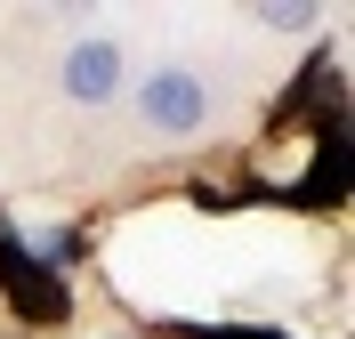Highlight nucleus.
I'll return each instance as SVG.
<instances>
[{"label": "nucleus", "mask_w": 355, "mask_h": 339, "mask_svg": "<svg viewBox=\"0 0 355 339\" xmlns=\"http://www.w3.org/2000/svg\"><path fill=\"white\" fill-rule=\"evenodd\" d=\"M137 121L154 137H194L202 121H210V89H202L194 65H154L146 81H137Z\"/></svg>", "instance_id": "f03ea898"}, {"label": "nucleus", "mask_w": 355, "mask_h": 339, "mask_svg": "<svg viewBox=\"0 0 355 339\" xmlns=\"http://www.w3.org/2000/svg\"><path fill=\"white\" fill-rule=\"evenodd\" d=\"M57 89H65V105L105 113L113 97L130 89V57H121V41H113V33H81V41L65 49V65H57Z\"/></svg>", "instance_id": "f257e3e1"}]
</instances>
